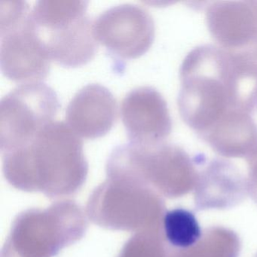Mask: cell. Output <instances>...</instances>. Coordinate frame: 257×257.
Returning <instances> with one entry per match:
<instances>
[{
	"label": "cell",
	"instance_id": "1",
	"mask_svg": "<svg viewBox=\"0 0 257 257\" xmlns=\"http://www.w3.org/2000/svg\"><path fill=\"white\" fill-rule=\"evenodd\" d=\"M3 156L7 177L16 182L77 183L87 172L82 141L62 121H52Z\"/></svg>",
	"mask_w": 257,
	"mask_h": 257
},
{
	"label": "cell",
	"instance_id": "2",
	"mask_svg": "<svg viewBox=\"0 0 257 257\" xmlns=\"http://www.w3.org/2000/svg\"><path fill=\"white\" fill-rule=\"evenodd\" d=\"M0 64L3 74L20 83L41 82L51 60L37 32L28 3H0Z\"/></svg>",
	"mask_w": 257,
	"mask_h": 257
},
{
	"label": "cell",
	"instance_id": "3",
	"mask_svg": "<svg viewBox=\"0 0 257 257\" xmlns=\"http://www.w3.org/2000/svg\"><path fill=\"white\" fill-rule=\"evenodd\" d=\"M60 108L55 91L43 82L22 84L0 103V147L2 153L31 139L54 121Z\"/></svg>",
	"mask_w": 257,
	"mask_h": 257
},
{
	"label": "cell",
	"instance_id": "4",
	"mask_svg": "<svg viewBox=\"0 0 257 257\" xmlns=\"http://www.w3.org/2000/svg\"><path fill=\"white\" fill-rule=\"evenodd\" d=\"M97 43L123 59H136L146 53L154 38V25L149 13L138 6L112 7L93 22Z\"/></svg>",
	"mask_w": 257,
	"mask_h": 257
},
{
	"label": "cell",
	"instance_id": "5",
	"mask_svg": "<svg viewBox=\"0 0 257 257\" xmlns=\"http://www.w3.org/2000/svg\"><path fill=\"white\" fill-rule=\"evenodd\" d=\"M116 118L117 103L113 94L99 84H90L79 90L66 111L67 125L85 139L107 135Z\"/></svg>",
	"mask_w": 257,
	"mask_h": 257
},
{
	"label": "cell",
	"instance_id": "6",
	"mask_svg": "<svg viewBox=\"0 0 257 257\" xmlns=\"http://www.w3.org/2000/svg\"><path fill=\"white\" fill-rule=\"evenodd\" d=\"M36 28L51 61L63 67H82L97 54L98 43L88 16L51 28Z\"/></svg>",
	"mask_w": 257,
	"mask_h": 257
},
{
	"label": "cell",
	"instance_id": "7",
	"mask_svg": "<svg viewBox=\"0 0 257 257\" xmlns=\"http://www.w3.org/2000/svg\"><path fill=\"white\" fill-rule=\"evenodd\" d=\"M121 119L131 143L150 144L166 132L163 102L154 90L140 87L123 99Z\"/></svg>",
	"mask_w": 257,
	"mask_h": 257
},
{
	"label": "cell",
	"instance_id": "8",
	"mask_svg": "<svg viewBox=\"0 0 257 257\" xmlns=\"http://www.w3.org/2000/svg\"><path fill=\"white\" fill-rule=\"evenodd\" d=\"M86 1H39L31 10L37 27L48 28L86 16Z\"/></svg>",
	"mask_w": 257,
	"mask_h": 257
},
{
	"label": "cell",
	"instance_id": "9",
	"mask_svg": "<svg viewBox=\"0 0 257 257\" xmlns=\"http://www.w3.org/2000/svg\"><path fill=\"white\" fill-rule=\"evenodd\" d=\"M164 229L168 241L177 247H189L201 237V228L196 217L184 209L167 212L164 217Z\"/></svg>",
	"mask_w": 257,
	"mask_h": 257
}]
</instances>
